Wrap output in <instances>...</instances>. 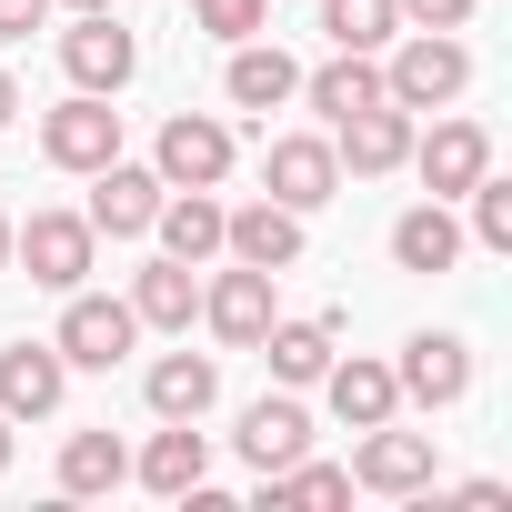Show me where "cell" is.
I'll use <instances>...</instances> for the list:
<instances>
[{"label":"cell","mask_w":512,"mask_h":512,"mask_svg":"<svg viewBox=\"0 0 512 512\" xmlns=\"http://www.w3.org/2000/svg\"><path fill=\"white\" fill-rule=\"evenodd\" d=\"M382 51H392V61H382V91H392L402 111H452V101L472 91V51H462V31H392Z\"/></svg>","instance_id":"obj_1"},{"label":"cell","mask_w":512,"mask_h":512,"mask_svg":"<svg viewBox=\"0 0 512 512\" xmlns=\"http://www.w3.org/2000/svg\"><path fill=\"white\" fill-rule=\"evenodd\" d=\"M11 262H21L41 292H81L91 262H101V231H91L81 211H31V221H11Z\"/></svg>","instance_id":"obj_2"},{"label":"cell","mask_w":512,"mask_h":512,"mask_svg":"<svg viewBox=\"0 0 512 512\" xmlns=\"http://www.w3.org/2000/svg\"><path fill=\"white\" fill-rule=\"evenodd\" d=\"M231 161H241V141H231V121H221V111H171V121H161V141H151V171H161L171 191H221V181H231Z\"/></svg>","instance_id":"obj_3"},{"label":"cell","mask_w":512,"mask_h":512,"mask_svg":"<svg viewBox=\"0 0 512 512\" xmlns=\"http://www.w3.org/2000/svg\"><path fill=\"white\" fill-rule=\"evenodd\" d=\"M131 342H141V322H131V302H111V292H61V332H51V352L71 362V372H111V362H131Z\"/></svg>","instance_id":"obj_4"},{"label":"cell","mask_w":512,"mask_h":512,"mask_svg":"<svg viewBox=\"0 0 512 512\" xmlns=\"http://www.w3.org/2000/svg\"><path fill=\"white\" fill-rule=\"evenodd\" d=\"M41 161L91 181L101 161H121V111H111L101 91H71V101H51V111H41Z\"/></svg>","instance_id":"obj_5"},{"label":"cell","mask_w":512,"mask_h":512,"mask_svg":"<svg viewBox=\"0 0 512 512\" xmlns=\"http://www.w3.org/2000/svg\"><path fill=\"white\" fill-rule=\"evenodd\" d=\"M432 482H442V452H432V432H402V422H372V432H362V452H352V492L412 502V492H432Z\"/></svg>","instance_id":"obj_6"},{"label":"cell","mask_w":512,"mask_h":512,"mask_svg":"<svg viewBox=\"0 0 512 512\" xmlns=\"http://www.w3.org/2000/svg\"><path fill=\"white\" fill-rule=\"evenodd\" d=\"M61 71H71V91H101V101H121V91L141 81V41H131L111 11H81V21L61 31Z\"/></svg>","instance_id":"obj_7"},{"label":"cell","mask_w":512,"mask_h":512,"mask_svg":"<svg viewBox=\"0 0 512 512\" xmlns=\"http://www.w3.org/2000/svg\"><path fill=\"white\" fill-rule=\"evenodd\" d=\"M262 191L282 201V211H322L332 191H342V161H332V131H282L272 151H262Z\"/></svg>","instance_id":"obj_8"},{"label":"cell","mask_w":512,"mask_h":512,"mask_svg":"<svg viewBox=\"0 0 512 512\" xmlns=\"http://www.w3.org/2000/svg\"><path fill=\"white\" fill-rule=\"evenodd\" d=\"M412 171H422V191H432V201H462V191H472V181L492 171V131L452 111V121L412 131Z\"/></svg>","instance_id":"obj_9"},{"label":"cell","mask_w":512,"mask_h":512,"mask_svg":"<svg viewBox=\"0 0 512 512\" xmlns=\"http://www.w3.org/2000/svg\"><path fill=\"white\" fill-rule=\"evenodd\" d=\"M161 171H141V161H101L91 171V201H81V221L101 231V241H151V211H161Z\"/></svg>","instance_id":"obj_10"},{"label":"cell","mask_w":512,"mask_h":512,"mask_svg":"<svg viewBox=\"0 0 512 512\" xmlns=\"http://www.w3.org/2000/svg\"><path fill=\"white\" fill-rule=\"evenodd\" d=\"M272 282H282V272H251V262H231V272L201 282V322H211L221 352H251V342L272 332Z\"/></svg>","instance_id":"obj_11"},{"label":"cell","mask_w":512,"mask_h":512,"mask_svg":"<svg viewBox=\"0 0 512 512\" xmlns=\"http://www.w3.org/2000/svg\"><path fill=\"white\" fill-rule=\"evenodd\" d=\"M392 382H402V402L452 412V402L472 392V342H462V332H412V342H402V362H392Z\"/></svg>","instance_id":"obj_12"},{"label":"cell","mask_w":512,"mask_h":512,"mask_svg":"<svg viewBox=\"0 0 512 512\" xmlns=\"http://www.w3.org/2000/svg\"><path fill=\"white\" fill-rule=\"evenodd\" d=\"M221 262H251V272H292L302 262V211H282L272 191L221 211Z\"/></svg>","instance_id":"obj_13"},{"label":"cell","mask_w":512,"mask_h":512,"mask_svg":"<svg viewBox=\"0 0 512 512\" xmlns=\"http://www.w3.org/2000/svg\"><path fill=\"white\" fill-rule=\"evenodd\" d=\"M332 161H342L352 181H382V171H402V161H412V111H402V101H372V111L332 121Z\"/></svg>","instance_id":"obj_14"},{"label":"cell","mask_w":512,"mask_h":512,"mask_svg":"<svg viewBox=\"0 0 512 512\" xmlns=\"http://www.w3.org/2000/svg\"><path fill=\"white\" fill-rule=\"evenodd\" d=\"M251 352L272 362V382H282V392H312V382L332 372V352H342V322H332V312H302V322H282V312H272V332L251 342Z\"/></svg>","instance_id":"obj_15"},{"label":"cell","mask_w":512,"mask_h":512,"mask_svg":"<svg viewBox=\"0 0 512 512\" xmlns=\"http://www.w3.org/2000/svg\"><path fill=\"white\" fill-rule=\"evenodd\" d=\"M61 392H71V362L51 342H11L0 352V422H51Z\"/></svg>","instance_id":"obj_16"},{"label":"cell","mask_w":512,"mask_h":512,"mask_svg":"<svg viewBox=\"0 0 512 512\" xmlns=\"http://www.w3.org/2000/svg\"><path fill=\"white\" fill-rule=\"evenodd\" d=\"M131 322L141 332H191L201 322V272L171 262V251H151V262L131 272Z\"/></svg>","instance_id":"obj_17"},{"label":"cell","mask_w":512,"mask_h":512,"mask_svg":"<svg viewBox=\"0 0 512 512\" xmlns=\"http://www.w3.org/2000/svg\"><path fill=\"white\" fill-rule=\"evenodd\" d=\"M322 402H332V422H352V432H372V422H392L402 412V382H392V362H372V352H332V372H322Z\"/></svg>","instance_id":"obj_18"},{"label":"cell","mask_w":512,"mask_h":512,"mask_svg":"<svg viewBox=\"0 0 512 512\" xmlns=\"http://www.w3.org/2000/svg\"><path fill=\"white\" fill-rule=\"evenodd\" d=\"M221 91H231V111H282V101H302V61L282 41H231Z\"/></svg>","instance_id":"obj_19"},{"label":"cell","mask_w":512,"mask_h":512,"mask_svg":"<svg viewBox=\"0 0 512 512\" xmlns=\"http://www.w3.org/2000/svg\"><path fill=\"white\" fill-rule=\"evenodd\" d=\"M231 442H241V462H251V472H282V462H302V452H312V412H302V392L251 402Z\"/></svg>","instance_id":"obj_20"},{"label":"cell","mask_w":512,"mask_h":512,"mask_svg":"<svg viewBox=\"0 0 512 512\" xmlns=\"http://www.w3.org/2000/svg\"><path fill=\"white\" fill-rule=\"evenodd\" d=\"M141 402H151L161 422H201V412L221 402V362H211V352H161V362L141 372Z\"/></svg>","instance_id":"obj_21"},{"label":"cell","mask_w":512,"mask_h":512,"mask_svg":"<svg viewBox=\"0 0 512 512\" xmlns=\"http://www.w3.org/2000/svg\"><path fill=\"white\" fill-rule=\"evenodd\" d=\"M131 472H141L161 502H181L191 482H211V432H201V422H161V432L131 452Z\"/></svg>","instance_id":"obj_22"},{"label":"cell","mask_w":512,"mask_h":512,"mask_svg":"<svg viewBox=\"0 0 512 512\" xmlns=\"http://www.w3.org/2000/svg\"><path fill=\"white\" fill-rule=\"evenodd\" d=\"M302 101H312L322 121H352V111L392 101V91H382V51H332L322 71H302Z\"/></svg>","instance_id":"obj_23"},{"label":"cell","mask_w":512,"mask_h":512,"mask_svg":"<svg viewBox=\"0 0 512 512\" xmlns=\"http://www.w3.org/2000/svg\"><path fill=\"white\" fill-rule=\"evenodd\" d=\"M151 241L171 251V262H221V201L211 191H161V211H151Z\"/></svg>","instance_id":"obj_24"},{"label":"cell","mask_w":512,"mask_h":512,"mask_svg":"<svg viewBox=\"0 0 512 512\" xmlns=\"http://www.w3.org/2000/svg\"><path fill=\"white\" fill-rule=\"evenodd\" d=\"M392 262H402V272H422V282L462 262V221H452V201H412V211L392 221Z\"/></svg>","instance_id":"obj_25"},{"label":"cell","mask_w":512,"mask_h":512,"mask_svg":"<svg viewBox=\"0 0 512 512\" xmlns=\"http://www.w3.org/2000/svg\"><path fill=\"white\" fill-rule=\"evenodd\" d=\"M121 482H131V442H121V432H71V442H61V492H71V502L121 492Z\"/></svg>","instance_id":"obj_26"},{"label":"cell","mask_w":512,"mask_h":512,"mask_svg":"<svg viewBox=\"0 0 512 512\" xmlns=\"http://www.w3.org/2000/svg\"><path fill=\"white\" fill-rule=\"evenodd\" d=\"M322 31H332V51H382L402 31V11L392 0H322Z\"/></svg>","instance_id":"obj_27"},{"label":"cell","mask_w":512,"mask_h":512,"mask_svg":"<svg viewBox=\"0 0 512 512\" xmlns=\"http://www.w3.org/2000/svg\"><path fill=\"white\" fill-rule=\"evenodd\" d=\"M262 492L272 502H352V462H282V472H262Z\"/></svg>","instance_id":"obj_28"},{"label":"cell","mask_w":512,"mask_h":512,"mask_svg":"<svg viewBox=\"0 0 512 512\" xmlns=\"http://www.w3.org/2000/svg\"><path fill=\"white\" fill-rule=\"evenodd\" d=\"M462 201H472V231H462V241H482V251H512V181H502V171H482Z\"/></svg>","instance_id":"obj_29"},{"label":"cell","mask_w":512,"mask_h":512,"mask_svg":"<svg viewBox=\"0 0 512 512\" xmlns=\"http://www.w3.org/2000/svg\"><path fill=\"white\" fill-rule=\"evenodd\" d=\"M262 21H272V0H191V31L211 41H262Z\"/></svg>","instance_id":"obj_30"},{"label":"cell","mask_w":512,"mask_h":512,"mask_svg":"<svg viewBox=\"0 0 512 512\" xmlns=\"http://www.w3.org/2000/svg\"><path fill=\"white\" fill-rule=\"evenodd\" d=\"M392 11H402V31H462L472 0H392Z\"/></svg>","instance_id":"obj_31"},{"label":"cell","mask_w":512,"mask_h":512,"mask_svg":"<svg viewBox=\"0 0 512 512\" xmlns=\"http://www.w3.org/2000/svg\"><path fill=\"white\" fill-rule=\"evenodd\" d=\"M51 21V0H0V41H31Z\"/></svg>","instance_id":"obj_32"},{"label":"cell","mask_w":512,"mask_h":512,"mask_svg":"<svg viewBox=\"0 0 512 512\" xmlns=\"http://www.w3.org/2000/svg\"><path fill=\"white\" fill-rule=\"evenodd\" d=\"M11 121H21V81H11V71H0V131H11Z\"/></svg>","instance_id":"obj_33"},{"label":"cell","mask_w":512,"mask_h":512,"mask_svg":"<svg viewBox=\"0 0 512 512\" xmlns=\"http://www.w3.org/2000/svg\"><path fill=\"white\" fill-rule=\"evenodd\" d=\"M0 272H11V211H0Z\"/></svg>","instance_id":"obj_34"},{"label":"cell","mask_w":512,"mask_h":512,"mask_svg":"<svg viewBox=\"0 0 512 512\" xmlns=\"http://www.w3.org/2000/svg\"><path fill=\"white\" fill-rule=\"evenodd\" d=\"M71 11H121V0H71Z\"/></svg>","instance_id":"obj_35"},{"label":"cell","mask_w":512,"mask_h":512,"mask_svg":"<svg viewBox=\"0 0 512 512\" xmlns=\"http://www.w3.org/2000/svg\"><path fill=\"white\" fill-rule=\"evenodd\" d=\"M0 472H11V422H0Z\"/></svg>","instance_id":"obj_36"}]
</instances>
